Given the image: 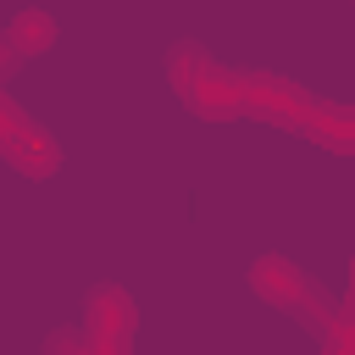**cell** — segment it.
I'll use <instances>...</instances> for the list:
<instances>
[{
  "label": "cell",
  "instance_id": "8992f818",
  "mask_svg": "<svg viewBox=\"0 0 355 355\" xmlns=\"http://www.w3.org/2000/svg\"><path fill=\"white\" fill-rule=\"evenodd\" d=\"M50 44H55V17L44 6H22L6 22V39H0V78H11L28 55H44Z\"/></svg>",
  "mask_w": 355,
  "mask_h": 355
},
{
  "label": "cell",
  "instance_id": "7a4b0ae2",
  "mask_svg": "<svg viewBox=\"0 0 355 355\" xmlns=\"http://www.w3.org/2000/svg\"><path fill=\"white\" fill-rule=\"evenodd\" d=\"M166 83L200 122H239L244 116V67H222L194 39L166 50Z\"/></svg>",
  "mask_w": 355,
  "mask_h": 355
},
{
  "label": "cell",
  "instance_id": "52a82bcc",
  "mask_svg": "<svg viewBox=\"0 0 355 355\" xmlns=\"http://www.w3.org/2000/svg\"><path fill=\"white\" fill-rule=\"evenodd\" d=\"M300 139H311V144H322V150H333V155H355V105L322 100Z\"/></svg>",
  "mask_w": 355,
  "mask_h": 355
},
{
  "label": "cell",
  "instance_id": "6da1fadb",
  "mask_svg": "<svg viewBox=\"0 0 355 355\" xmlns=\"http://www.w3.org/2000/svg\"><path fill=\"white\" fill-rule=\"evenodd\" d=\"M244 277H250V288H255L266 305L288 311L322 349H333V355H355V333H349L344 300L322 294V283H316L305 266H294L288 255H255Z\"/></svg>",
  "mask_w": 355,
  "mask_h": 355
},
{
  "label": "cell",
  "instance_id": "277c9868",
  "mask_svg": "<svg viewBox=\"0 0 355 355\" xmlns=\"http://www.w3.org/2000/svg\"><path fill=\"white\" fill-rule=\"evenodd\" d=\"M0 155H6V166H17V172L33 178V183H44V178L61 172V144H55V133H50L44 122H33V116L17 105V94H0Z\"/></svg>",
  "mask_w": 355,
  "mask_h": 355
},
{
  "label": "cell",
  "instance_id": "9c48e42d",
  "mask_svg": "<svg viewBox=\"0 0 355 355\" xmlns=\"http://www.w3.org/2000/svg\"><path fill=\"white\" fill-rule=\"evenodd\" d=\"M344 316H349V333H355V261H349V288H344Z\"/></svg>",
  "mask_w": 355,
  "mask_h": 355
},
{
  "label": "cell",
  "instance_id": "3957f363",
  "mask_svg": "<svg viewBox=\"0 0 355 355\" xmlns=\"http://www.w3.org/2000/svg\"><path fill=\"white\" fill-rule=\"evenodd\" d=\"M316 94L305 83H294L288 72H272V67H244V116L255 122H272L283 133H305V122L316 116Z\"/></svg>",
  "mask_w": 355,
  "mask_h": 355
},
{
  "label": "cell",
  "instance_id": "ba28073f",
  "mask_svg": "<svg viewBox=\"0 0 355 355\" xmlns=\"http://www.w3.org/2000/svg\"><path fill=\"white\" fill-rule=\"evenodd\" d=\"M72 349H83V355H105L100 338L89 333V322H83V327H61V333L44 338V355H72Z\"/></svg>",
  "mask_w": 355,
  "mask_h": 355
},
{
  "label": "cell",
  "instance_id": "5b68a950",
  "mask_svg": "<svg viewBox=\"0 0 355 355\" xmlns=\"http://www.w3.org/2000/svg\"><path fill=\"white\" fill-rule=\"evenodd\" d=\"M83 322L100 338L105 355H122L133 344V333H139V305H133V294L122 283H94L83 294Z\"/></svg>",
  "mask_w": 355,
  "mask_h": 355
}]
</instances>
